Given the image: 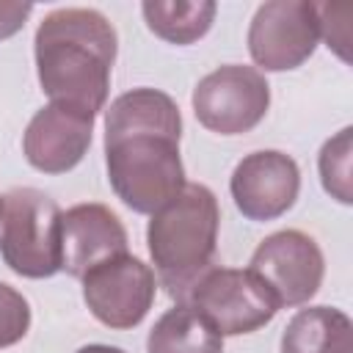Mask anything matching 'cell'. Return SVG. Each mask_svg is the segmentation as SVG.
I'll list each match as a JSON object with an SVG mask.
<instances>
[{"instance_id": "6da1fadb", "label": "cell", "mask_w": 353, "mask_h": 353, "mask_svg": "<svg viewBox=\"0 0 353 353\" xmlns=\"http://www.w3.org/2000/svg\"><path fill=\"white\" fill-rule=\"evenodd\" d=\"M179 138V108L157 88L124 91L105 110L108 179L132 212L152 215L185 188Z\"/></svg>"}, {"instance_id": "7a4b0ae2", "label": "cell", "mask_w": 353, "mask_h": 353, "mask_svg": "<svg viewBox=\"0 0 353 353\" xmlns=\"http://www.w3.org/2000/svg\"><path fill=\"white\" fill-rule=\"evenodd\" d=\"M36 72L52 105L97 116L110 91L116 28L94 8H55L36 30Z\"/></svg>"}, {"instance_id": "3957f363", "label": "cell", "mask_w": 353, "mask_h": 353, "mask_svg": "<svg viewBox=\"0 0 353 353\" xmlns=\"http://www.w3.org/2000/svg\"><path fill=\"white\" fill-rule=\"evenodd\" d=\"M221 210L218 199L207 185L185 182V188L152 212L146 226V245L165 292L185 303L193 284L215 268Z\"/></svg>"}, {"instance_id": "277c9868", "label": "cell", "mask_w": 353, "mask_h": 353, "mask_svg": "<svg viewBox=\"0 0 353 353\" xmlns=\"http://www.w3.org/2000/svg\"><path fill=\"white\" fill-rule=\"evenodd\" d=\"M0 256L25 279H50L61 270V207L44 190L14 188L3 196Z\"/></svg>"}, {"instance_id": "5b68a950", "label": "cell", "mask_w": 353, "mask_h": 353, "mask_svg": "<svg viewBox=\"0 0 353 353\" xmlns=\"http://www.w3.org/2000/svg\"><path fill=\"white\" fill-rule=\"evenodd\" d=\"M185 303L221 336L251 334L281 309L273 290L248 268H210L193 284Z\"/></svg>"}, {"instance_id": "8992f818", "label": "cell", "mask_w": 353, "mask_h": 353, "mask_svg": "<svg viewBox=\"0 0 353 353\" xmlns=\"http://www.w3.org/2000/svg\"><path fill=\"white\" fill-rule=\"evenodd\" d=\"M270 108V85L254 66L229 63L204 74L193 88V113L218 135L251 132Z\"/></svg>"}, {"instance_id": "52a82bcc", "label": "cell", "mask_w": 353, "mask_h": 353, "mask_svg": "<svg viewBox=\"0 0 353 353\" xmlns=\"http://www.w3.org/2000/svg\"><path fill=\"white\" fill-rule=\"evenodd\" d=\"M320 41L317 3L270 0L248 25V52L265 72H290L306 63Z\"/></svg>"}, {"instance_id": "ba28073f", "label": "cell", "mask_w": 353, "mask_h": 353, "mask_svg": "<svg viewBox=\"0 0 353 353\" xmlns=\"http://www.w3.org/2000/svg\"><path fill=\"white\" fill-rule=\"evenodd\" d=\"M83 301L88 312L108 328H135L152 309L157 279L149 265L132 254L99 262L83 279Z\"/></svg>"}, {"instance_id": "9c48e42d", "label": "cell", "mask_w": 353, "mask_h": 353, "mask_svg": "<svg viewBox=\"0 0 353 353\" xmlns=\"http://www.w3.org/2000/svg\"><path fill=\"white\" fill-rule=\"evenodd\" d=\"M248 270L256 273L281 306H303L323 284L325 259L314 237L298 229L268 234L251 254Z\"/></svg>"}, {"instance_id": "30bf717a", "label": "cell", "mask_w": 353, "mask_h": 353, "mask_svg": "<svg viewBox=\"0 0 353 353\" xmlns=\"http://www.w3.org/2000/svg\"><path fill=\"white\" fill-rule=\"evenodd\" d=\"M229 190L243 218L276 221L295 204L301 190V171L298 163L279 149L251 152L234 165Z\"/></svg>"}, {"instance_id": "8fae6325", "label": "cell", "mask_w": 353, "mask_h": 353, "mask_svg": "<svg viewBox=\"0 0 353 353\" xmlns=\"http://www.w3.org/2000/svg\"><path fill=\"white\" fill-rule=\"evenodd\" d=\"M91 132V116L50 102L28 121V130L22 135L25 160L41 174H66L85 157Z\"/></svg>"}, {"instance_id": "7c38bea8", "label": "cell", "mask_w": 353, "mask_h": 353, "mask_svg": "<svg viewBox=\"0 0 353 353\" xmlns=\"http://www.w3.org/2000/svg\"><path fill=\"white\" fill-rule=\"evenodd\" d=\"M127 229L105 204H74L61 212V270L83 279L91 268L127 254Z\"/></svg>"}, {"instance_id": "4fadbf2b", "label": "cell", "mask_w": 353, "mask_h": 353, "mask_svg": "<svg viewBox=\"0 0 353 353\" xmlns=\"http://www.w3.org/2000/svg\"><path fill=\"white\" fill-rule=\"evenodd\" d=\"M281 353H353V323L342 309H298L281 334Z\"/></svg>"}, {"instance_id": "5bb4252c", "label": "cell", "mask_w": 353, "mask_h": 353, "mask_svg": "<svg viewBox=\"0 0 353 353\" xmlns=\"http://www.w3.org/2000/svg\"><path fill=\"white\" fill-rule=\"evenodd\" d=\"M146 353H223V336L188 303H176L152 325Z\"/></svg>"}, {"instance_id": "9a60e30c", "label": "cell", "mask_w": 353, "mask_h": 353, "mask_svg": "<svg viewBox=\"0 0 353 353\" xmlns=\"http://www.w3.org/2000/svg\"><path fill=\"white\" fill-rule=\"evenodd\" d=\"M141 11L146 28L163 41L193 44L210 30L218 6L212 0H146Z\"/></svg>"}, {"instance_id": "2e32d148", "label": "cell", "mask_w": 353, "mask_h": 353, "mask_svg": "<svg viewBox=\"0 0 353 353\" xmlns=\"http://www.w3.org/2000/svg\"><path fill=\"white\" fill-rule=\"evenodd\" d=\"M350 127H342L334 138H328L320 149L317 168H320V182L331 199L339 204L353 201V188H350V157H353V143H350Z\"/></svg>"}, {"instance_id": "e0dca14e", "label": "cell", "mask_w": 353, "mask_h": 353, "mask_svg": "<svg viewBox=\"0 0 353 353\" xmlns=\"http://www.w3.org/2000/svg\"><path fill=\"white\" fill-rule=\"evenodd\" d=\"M30 328V303L19 290L0 281V350L25 339Z\"/></svg>"}, {"instance_id": "ac0fdd59", "label": "cell", "mask_w": 353, "mask_h": 353, "mask_svg": "<svg viewBox=\"0 0 353 353\" xmlns=\"http://www.w3.org/2000/svg\"><path fill=\"white\" fill-rule=\"evenodd\" d=\"M350 8L347 6H331V3H317V22H320V39L334 47V52L347 61V22L342 19Z\"/></svg>"}, {"instance_id": "d6986e66", "label": "cell", "mask_w": 353, "mask_h": 353, "mask_svg": "<svg viewBox=\"0 0 353 353\" xmlns=\"http://www.w3.org/2000/svg\"><path fill=\"white\" fill-rule=\"evenodd\" d=\"M30 14H33L30 3H0V39L19 33Z\"/></svg>"}, {"instance_id": "ffe728a7", "label": "cell", "mask_w": 353, "mask_h": 353, "mask_svg": "<svg viewBox=\"0 0 353 353\" xmlns=\"http://www.w3.org/2000/svg\"><path fill=\"white\" fill-rule=\"evenodd\" d=\"M74 353H124V350L121 347H113V345H85V347H80Z\"/></svg>"}, {"instance_id": "44dd1931", "label": "cell", "mask_w": 353, "mask_h": 353, "mask_svg": "<svg viewBox=\"0 0 353 353\" xmlns=\"http://www.w3.org/2000/svg\"><path fill=\"white\" fill-rule=\"evenodd\" d=\"M0 212H3V199H0Z\"/></svg>"}]
</instances>
